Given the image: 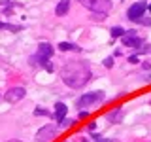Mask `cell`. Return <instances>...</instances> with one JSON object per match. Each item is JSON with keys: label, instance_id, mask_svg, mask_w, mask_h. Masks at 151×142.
Returning <instances> with one entry per match:
<instances>
[{"label": "cell", "instance_id": "9", "mask_svg": "<svg viewBox=\"0 0 151 142\" xmlns=\"http://www.w3.org/2000/svg\"><path fill=\"white\" fill-rule=\"evenodd\" d=\"M66 112H68V108H66L64 102H55V120L59 121V125H63V123H64Z\"/></svg>", "mask_w": 151, "mask_h": 142}, {"label": "cell", "instance_id": "10", "mask_svg": "<svg viewBox=\"0 0 151 142\" xmlns=\"http://www.w3.org/2000/svg\"><path fill=\"white\" fill-rule=\"evenodd\" d=\"M68 9H70V0H60V2L57 4V8H55V13L59 17H63L64 13H68Z\"/></svg>", "mask_w": 151, "mask_h": 142}, {"label": "cell", "instance_id": "20", "mask_svg": "<svg viewBox=\"0 0 151 142\" xmlns=\"http://www.w3.org/2000/svg\"><path fill=\"white\" fill-rule=\"evenodd\" d=\"M96 142H113V140H108V138H98Z\"/></svg>", "mask_w": 151, "mask_h": 142}, {"label": "cell", "instance_id": "3", "mask_svg": "<svg viewBox=\"0 0 151 142\" xmlns=\"http://www.w3.org/2000/svg\"><path fill=\"white\" fill-rule=\"evenodd\" d=\"M89 12H93L94 15L98 17H104L111 12V2L110 0H79Z\"/></svg>", "mask_w": 151, "mask_h": 142}, {"label": "cell", "instance_id": "11", "mask_svg": "<svg viewBox=\"0 0 151 142\" xmlns=\"http://www.w3.org/2000/svg\"><path fill=\"white\" fill-rule=\"evenodd\" d=\"M121 116H123V110H121V108H115V110L110 112L106 117H108V121H110V123H119L121 121Z\"/></svg>", "mask_w": 151, "mask_h": 142}, {"label": "cell", "instance_id": "13", "mask_svg": "<svg viewBox=\"0 0 151 142\" xmlns=\"http://www.w3.org/2000/svg\"><path fill=\"white\" fill-rule=\"evenodd\" d=\"M125 34H127V30L123 27H113L111 28V36L113 38H119V36H125Z\"/></svg>", "mask_w": 151, "mask_h": 142}, {"label": "cell", "instance_id": "5", "mask_svg": "<svg viewBox=\"0 0 151 142\" xmlns=\"http://www.w3.org/2000/svg\"><path fill=\"white\" fill-rule=\"evenodd\" d=\"M55 135H57V127L55 125H44L40 131L36 133L34 142H49Z\"/></svg>", "mask_w": 151, "mask_h": 142}, {"label": "cell", "instance_id": "21", "mask_svg": "<svg viewBox=\"0 0 151 142\" xmlns=\"http://www.w3.org/2000/svg\"><path fill=\"white\" fill-rule=\"evenodd\" d=\"M6 142H23V140H17V138H12V140H6Z\"/></svg>", "mask_w": 151, "mask_h": 142}, {"label": "cell", "instance_id": "15", "mask_svg": "<svg viewBox=\"0 0 151 142\" xmlns=\"http://www.w3.org/2000/svg\"><path fill=\"white\" fill-rule=\"evenodd\" d=\"M104 66H106V68H111V66H113V59H111V57L104 59Z\"/></svg>", "mask_w": 151, "mask_h": 142}, {"label": "cell", "instance_id": "7", "mask_svg": "<svg viewBox=\"0 0 151 142\" xmlns=\"http://www.w3.org/2000/svg\"><path fill=\"white\" fill-rule=\"evenodd\" d=\"M144 13H145V4L144 2H136V4H132V6L129 8V19L130 21H142L144 19Z\"/></svg>", "mask_w": 151, "mask_h": 142}, {"label": "cell", "instance_id": "14", "mask_svg": "<svg viewBox=\"0 0 151 142\" xmlns=\"http://www.w3.org/2000/svg\"><path fill=\"white\" fill-rule=\"evenodd\" d=\"M0 28H6V30H13V32H17L21 27H15V25H8V23H0Z\"/></svg>", "mask_w": 151, "mask_h": 142}, {"label": "cell", "instance_id": "22", "mask_svg": "<svg viewBox=\"0 0 151 142\" xmlns=\"http://www.w3.org/2000/svg\"><path fill=\"white\" fill-rule=\"evenodd\" d=\"M149 12H151V4H149Z\"/></svg>", "mask_w": 151, "mask_h": 142}, {"label": "cell", "instance_id": "19", "mask_svg": "<svg viewBox=\"0 0 151 142\" xmlns=\"http://www.w3.org/2000/svg\"><path fill=\"white\" fill-rule=\"evenodd\" d=\"M87 116H89V112H87V110H83V112H79V116H78V117H79V120H83V117H87Z\"/></svg>", "mask_w": 151, "mask_h": 142}, {"label": "cell", "instance_id": "23", "mask_svg": "<svg viewBox=\"0 0 151 142\" xmlns=\"http://www.w3.org/2000/svg\"><path fill=\"white\" fill-rule=\"evenodd\" d=\"M149 51H151V47H149Z\"/></svg>", "mask_w": 151, "mask_h": 142}, {"label": "cell", "instance_id": "2", "mask_svg": "<svg viewBox=\"0 0 151 142\" xmlns=\"http://www.w3.org/2000/svg\"><path fill=\"white\" fill-rule=\"evenodd\" d=\"M49 57H53V46L47 44V42H42V44L38 46L36 55H34V63L42 64L45 70H49V72H51V70H53V64H51Z\"/></svg>", "mask_w": 151, "mask_h": 142}, {"label": "cell", "instance_id": "1", "mask_svg": "<svg viewBox=\"0 0 151 142\" xmlns=\"http://www.w3.org/2000/svg\"><path fill=\"white\" fill-rule=\"evenodd\" d=\"M60 76H63V82L68 87L79 89L91 80V68L85 61H70L63 66Z\"/></svg>", "mask_w": 151, "mask_h": 142}, {"label": "cell", "instance_id": "16", "mask_svg": "<svg viewBox=\"0 0 151 142\" xmlns=\"http://www.w3.org/2000/svg\"><path fill=\"white\" fill-rule=\"evenodd\" d=\"M138 61H140V59H138V55H130V57H129V63H132V64L138 63Z\"/></svg>", "mask_w": 151, "mask_h": 142}, {"label": "cell", "instance_id": "12", "mask_svg": "<svg viewBox=\"0 0 151 142\" xmlns=\"http://www.w3.org/2000/svg\"><path fill=\"white\" fill-rule=\"evenodd\" d=\"M59 49H63V51H79V46L70 44V42H60V44H59Z\"/></svg>", "mask_w": 151, "mask_h": 142}, {"label": "cell", "instance_id": "6", "mask_svg": "<svg viewBox=\"0 0 151 142\" xmlns=\"http://www.w3.org/2000/svg\"><path fill=\"white\" fill-rule=\"evenodd\" d=\"M27 95L25 87H21V85H17V87H9L6 93H4V101L6 102H19L23 97Z\"/></svg>", "mask_w": 151, "mask_h": 142}, {"label": "cell", "instance_id": "17", "mask_svg": "<svg viewBox=\"0 0 151 142\" xmlns=\"http://www.w3.org/2000/svg\"><path fill=\"white\" fill-rule=\"evenodd\" d=\"M34 114H36V116H44V114H47V110H44V108H38Z\"/></svg>", "mask_w": 151, "mask_h": 142}, {"label": "cell", "instance_id": "4", "mask_svg": "<svg viewBox=\"0 0 151 142\" xmlns=\"http://www.w3.org/2000/svg\"><path fill=\"white\" fill-rule=\"evenodd\" d=\"M104 99V93L102 91H94V93H85L78 99V108H89L91 104L94 102H100Z\"/></svg>", "mask_w": 151, "mask_h": 142}, {"label": "cell", "instance_id": "18", "mask_svg": "<svg viewBox=\"0 0 151 142\" xmlns=\"http://www.w3.org/2000/svg\"><path fill=\"white\" fill-rule=\"evenodd\" d=\"M94 129H96V123L91 121V123H89V127H87V131H94Z\"/></svg>", "mask_w": 151, "mask_h": 142}, {"label": "cell", "instance_id": "8", "mask_svg": "<svg viewBox=\"0 0 151 142\" xmlns=\"http://www.w3.org/2000/svg\"><path fill=\"white\" fill-rule=\"evenodd\" d=\"M123 44L129 47H140V46H144V38L136 36V32H127L123 36Z\"/></svg>", "mask_w": 151, "mask_h": 142}]
</instances>
